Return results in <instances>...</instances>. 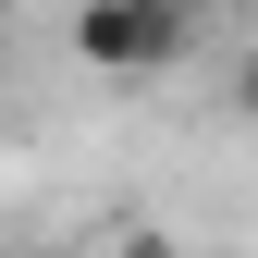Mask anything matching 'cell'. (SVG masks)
I'll return each mask as SVG.
<instances>
[{
	"label": "cell",
	"instance_id": "obj_1",
	"mask_svg": "<svg viewBox=\"0 0 258 258\" xmlns=\"http://www.w3.org/2000/svg\"><path fill=\"white\" fill-rule=\"evenodd\" d=\"M184 37H197L184 0H86L74 13V61L86 74H172Z\"/></svg>",
	"mask_w": 258,
	"mask_h": 258
},
{
	"label": "cell",
	"instance_id": "obj_2",
	"mask_svg": "<svg viewBox=\"0 0 258 258\" xmlns=\"http://www.w3.org/2000/svg\"><path fill=\"white\" fill-rule=\"evenodd\" d=\"M123 258H172V234H123Z\"/></svg>",
	"mask_w": 258,
	"mask_h": 258
},
{
	"label": "cell",
	"instance_id": "obj_3",
	"mask_svg": "<svg viewBox=\"0 0 258 258\" xmlns=\"http://www.w3.org/2000/svg\"><path fill=\"white\" fill-rule=\"evenodd\" d=\"M234 99H246V111H258V49H246V74H234Z\"/></svg>",
	"mask_w": 258,
	"mask_h": 258
}]
</instances>
